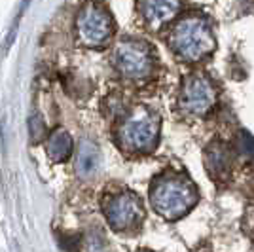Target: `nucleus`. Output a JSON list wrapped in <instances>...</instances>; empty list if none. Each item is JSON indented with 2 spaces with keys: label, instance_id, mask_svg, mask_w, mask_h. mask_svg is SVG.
<instances>
[{
  "label": "nucleus",
  "instance_id": "nucleus-9",
  "mask_svg": "<svg viewBox=\"0 0 254 252\" xmlns=\"http://www.w3.org/2000/svg\"><path fill=\"white\" fill-rule=\"evenodd\" d=\"M205 167L212 179H226L232 167L230 148L222 142H211L205 150Z\"/></svg>",
  "mask_w": 254,
  "mask_h": 252
},
{
  "label": "nucleus",
  "instance_id": "nucleus-2",
  "mask_svg": "<svg viewBox=\"0 0 254 252\" xmlns=\"http://www.w3.org/2000/svg\"><path fill=\"white\" fill-rule=\"evenodd\" d=\"M169 46L180 61L199 63L214 52L216 40L207 19L199 15H186L171 29Z\"/></svg>",
  "mask_w": 254,
  "mask_h": 252
},
{
  "label": "nucleus",
  "instance_id": "nucleus-5",
  "mask_svg": "<svg viewBox=\"0 0 254 252\" xmlns=\"http://www.w3.org/2000/svg\"><path fill=\"white\" fill-rule=\"evenodd\" d=\"M76 34L85 48H103L114 36V19L105 6L89 2L76 15Z\"/></svg>",
  "mask_w": 254,
  "mask_h": 252
},
{
  "label": "nucleus",
  "instance_id": "nucleus-12",
  "mask_svg": "<svg viewBox=\"0 0 254 252\" xmlns=\"http://www.w3.org/2000/svg\"><path fill=\"white\" fill-rule=\"evenodd\" d=\"M237 150L245 159L254 161V137L247 131H239L237 135Z\"/></svg>",
  "mask_w": 254,
  "mask_h": 252
},
{
  "label": "nucleus",
  "instance_id": "nucleus-8",
  "mask_svg": "<svg viewBox=\"0 0 254 252\" xmlns=\"http://www.w3.org/2000/svg\"><path fill=\"white\" fill-rule=\"evenodd\" d=\"M182 10V0H138V11L150 29H161Z\"/></svg>",
  "mask_w": 254,
  "mask_h": 252
},
{
  "label": "nucleus",
  "instance_id": "nucleus-3",
  "mask_svg": "<svg viewBox=\"0 0 254 252\" xmlns=\"http://www.w3.org/2000/svg\"><path fill=\"white\" fill-rule=\"evenodd\" d=\"M161 120L148 106H135L116 129L118 146L127 154H150L158 146Z\"/></svg>",
  "mask_w": 254,
  "mask_h": 252
},
{
  "label": "nucleus",
  "instance_id": "nucleus-11",
  "mask_svg": "<svg viewBox=\"0 0 254 252\" xmlns=\"http://www.w3.org/2000/svg\"><path fill=\"white\" fill-rule=\"evenodd\" d=\"M72 150H74V142L72 137L64 131V129H55L50 133V137L46 140V152L52 161L55 163H63L66 159L72 156Z\"/></svg>",
  "mask_w": 254,
  "mask_h": 252
},
{
  "label": "nucleus",
  "instance_id": "nucleus-13",
  "mask_svg": "<svg viewBox=\"0 0 254 252\" xmlns=\"http://www.w3.org/2000/svg\"><path fill=\"white\" fill-rule=\"evenodd\" d=\"M29 137L34 144L42 142V138L46 137V124L40 114H32L29 118Z\"/></svg>",
  "mask_w": 254,
  "mask_h": 252
},
{
  "label": "nucleus",
  "instance_id": "nucleus-1",
  "mask_svg": "<svg viewBox=\"0 0 254 252\" xmlns=\"http://www.w3.org/2000/svg\"><path fill=\"white\" fill-rule=\"evenodd\" d=\"M199 199L195 184L180 173H161L150 184V203L165 220L186 216Z\"/></svg>",
  "mask_w": 254,
  "mask_h": 252
},
{
  "label": "nucleus",
  "instance_id": "nucleus-14",
  "mask_svg": "<svg viewBox=\"0 0 254 252\" xmlns=\"http://www.w3.org/2000/svg\"><path fill=\"white\" fill-rule=\"evenodd\" d=\"M140 252H148V251H140Z\"/></svg>",
  "mask_w": 254,
  "mask_h": 252
},
{
  "label": "nucleus",
  "instance_id": "nucleus-7",
  "mask_svg": "<svg viewBox=\"0 0 254 252\" xmlns=\"http://www.w3.org/2000/svg\"><path fill=\"white\" fill-rule=\"evenodd\" d=\"M216 103V89L205 74H191L184 80L179 105L190 116H205Z\"/></svg>",
  "mask_w": 254,
  "mask_h": 252
},
{
  "label": "nucleus",
  "instance_id": "nucleus-10",
  "mask_svg": "<svg viewBox=\"0 0 254 252\" xmlns=\"http://www.w3.org/2000/svg\"><path fill=\"white\" fill-rule=\"evenodd\" d=\"M101 165V152L93 140H82L78 146V154H76V175L80 179H91L95 177L97 171Z\"/></svg>",
  "mask_w": 254,
  "mask_h": 252
},
{
  "label": "nucleus",
  "instance_id": "nucleus-6",
  "mask_svg": "<svg viewBox=\"0 0 254 252\" xmlns=\"http://www.w3.org/2000/svg\"><path fill=\"white\" fill-rule=\"evenodd\" d=\"M103 210L108 226L114 231H131L144 220L142 201L131 189L108 193L103 201Z\"/></svg>",
  "mask_w": 254,
  "mask_h": 252
},
{
  "label": "nucleus",
  "instance_id": "nucleus-4",
  "mask_svg": "<svg viewBox=\"0 0 254 252\" xmlns=\"http://www.w3.org/2000/svg\"><path fill=\"white\" fill-rule=\"evenodd\" d=\"M112 61L116 70L131 82H142L154 70V50L150 44L137 38H124L114 48Z\"/></svg>",
  "mask_w": 254,
  "mask_h": 252
}]
</instances>
